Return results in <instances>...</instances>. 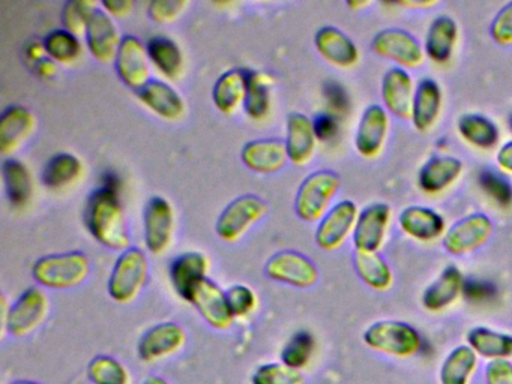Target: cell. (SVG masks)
Here are the masks:
<instances>
[{"label": "cell", "instance_id": "obj_15", "mask_svg": "<svg viewBox=\"0 0 512 384\" xmlns=\"http://www.w3.org/2000/svg\"><path fill=\"white\" fill-rule=\"evenodd\" d=\"M85 36L89 53L94 59L101 63L116 60L122 42L121 33L116 27L115 21L106 11L97 9L94 12Z\"/></svg>", "mask_w": 512, "mask_h": 384}, {"label": "cell", "instance_id": "obj_19", "mask_svg": "<svg viewBox=\"0 0 512 384\" xmlns=\"http://www.w3.org/2000/svg\"><path fill=\"white\" fill-rule=\"evenodd\" d=\"M200 315L215 329H229L233 324V314L227 302V294L215 282L203 279L194 290L191 302Z\"/></svg>", "mask_w": 512, "mask_h": 384}, {"label": "cell", "instance_id": "obj_1", "mask_svg": "<svg viewBox=\"0 0 512 384\" xmlns=\"http://www.w3.org/2000/svg\"><path fill=\"white\" fill-rule=\"evenodd\" d=\"M85 224L97 242L115 251L130 249V234L124 207L115 189L98 188L89 195L85 206Z\"/></svg>", "mask_w": 512, "mask_h": 384}, {"label": "cell", "instance_id": "obj_29", "mask_svg": "<svg viewBox=\"0 0 512 384\" xmlns=\"http://www.w3.org/2000/svg\"><path fill=\"white\" fill-rule=\"evenodd\" d=\"M442 110V89L431 78H422L415 90L413 99L412 122L419 132L433 128Z\"/></svg>", "mask_w": 512, "mask_h": 384}, {"label": "cell", "instance_id": "obj_28", "mask_svg": "<svg viewBox=\"0 0 512 384\" xmlns=\"http://www.w3.org/2000/svg\"><path fill=\"white\" fill-rule=\"evenodd\" d=\"M398 224L407 236L421 242L439 239L445 231V221L433 209L422 206L406 207L398 216Z\"/></svg>", "mask_w": 512, "mask_h": 384}, {"label": "cell", "instance_id": "obj_31", "mask_svg": "<svg viewBox=\"0 0 512 384\" xmlns=\"http://www.w3.org/2000/svg\"><path fill=\"white\" fill-rule=\"evenodd\" d=\"M457 23L448 15L434 18L425 35V53L431 60L437 63L451 59L457 44Z\"/></svg>", "mask_w": 512, "mask_h": 384}, {"label": "cell", "instance_id": "obj_56", "mask_svg": "<svg viewBox=\"0 0 512 384\" xmlns=\"http://www.w3.org/2000/svg\"><path fill=\"white\" fill-rule=\"evenodd\" d=\"M35 69H37V74L43 78L55 77L56 72H58L56 63L53 62L52 59H44L43 62H40L37 66H35Z\"/></svg>", "mask_w": 512, "mask_h": 384}, {"label": "cell", "instance_id": "obj_24", "mask_svg": "<svg viewBox=\"0 0 512 384\" xmlns=\"http://www.w3.org/2000/svg\"><path fill=\"white\" fill-rule=\"evenodd\" d=\"M208 267V258L200 252H187V254L176 258L170 266V279H172L176 293L182 299L191 302V297H193L197 285L203 279H206Z\"/></svg>", "mask_w": 512, "mask_h": 384}, {"label": "cell", "instance_id": "obj_52", "mask_svg": "<svg viewBox=\"0 0 512 384\" xmlns=\"http://www.w3.org/2000/svg\"><path fill=\"white\" fill-rule=\"evenodd\" d=\"M325 98L328 101L329 107L334 113H340V111L346 110L347 98L344 90L338 83H328L325 86Z\"/></svg>", "mask_w": 512, "mask_h": 384}, {"label": "cell", "instance_id": "obj_26", "mask_svg": "<svg viewBox=\"0 0 512 384\" xmlns=\"http://www.w3.org/2000/svg\"><path fill=\"white\" fill-rule=\"evenodd\" d=\"M463 173V162L454 156H433L419 170V188L427 194H439Z\"/></svg>", "mask_w": 512, "mask_h": 384}, {"label": "cell", "instance_id": "obj_18", "mask_svg": "<svg viewBox=\"0 0 512 384\" xmlns=\"http://www.w3.org/2000/svg\"><path fill=\"white\" fill-rule=\"evenodd\" d=\"M37 126L34 113L22 105H11L0 116V153L13 155L26 143Z\"/></svg>", "mask_w": 512, "mask_h": 384}, {"label": "cell", "instance_id": "obj_51", "mask_svg": "<svg viewBox=\"0 0 512 384\" xmlns=\"http://www.w3.org/2000/svg\"><path fill=\"white\" fill-rule=\"evenodd\" d=\"M463 294L469 300L481 302V300H487L493 297L494 287L488 284V282L467 281L464 282Z\"/></svg>", "mask_w": 512, "mask_h": 384}, {"label": "cell", "instance_id": "obj_5", "mask_svg": "<svg viewBox=\"0 0 512 384\" xmlns=\"http://www.w3.org/2000/svg\"><path fill=\"white\" fill-rule=\"evenodd\" d=\"M149 275L148 258L139 248H130L118 258L109 279V294L118 303H130L139 296Z\"/></svg>", "mask_w": 512, "mask_h": 384}, {"label": "cell", "instance_id": "obj_11", "mask_svg": "<svg viewBox=\"0 0 512 384\" xmlns=\"http://www.w3.org/2000/svg\"><path fill=\"white\" fill-rule=\"evenodd\" d=\"M115 62L119 78L131 89L140 90L149 83L151 60L148 48L136 36L127 35L122 38Z\"/></svg>", "mask_w": 512, "mask_h": 384}, {"label": "cell", "instance_id": "obj_48", "mask_svg": "<svg viewBox=\"0 0 512 384\" xmlns=\"http://www.w3.org/2000/svg\"><path fill=\"white\" fill-rule=\"evenodd\" d=\"M490 35L497 44L512 45V2L497 12L490 26Z\"/></svg>", "mask_w": 512, "mask_h": 384}, {"label": "cell", "instance_id": "obj_14", "mask_svg": "<svg viewBox=\"0 0 512 384\" xmlns=\"http://www.w3.org/2000/svg\"><path fill=\"white\" fill-rule=\"evenodd\" d=\"M49 311V299L40 288H29L17 300L16 305L11 306L5 330H10L13 335L26 336L34 332Z\"/></svg>", "mask_w": 512, "mask_h": 384}, {"label": "cell", "instance_id": "obj_38", "mask_svg": "<svg viewBox=\"0 0 512 384\" xmlns=\"http://www.w3.org/2000/svg\"><path fill=\"white\" fill-rule=\"evenodd\" d=\"M272 78L265 72H248L247 99L245 113L250 119L263 120L271 110Z\"/></svg>", "mask_w": 512, "mask_h": 384}, {"label": "cell", "instance_id": "obj_34", "mask_svg": "<svg viewBox=\"0 0 512 384\" xmlns=\"http://www.w3.org/2000/svg\"><path fill=\"white\" fill-rule=\"evenodd\" d=\"M8 200L16 209H25L34 195V182L31 173L23 162L7 159L2 168Z\"/></svg>", "mask_w": 512, "mask_h": 384}, {"label": "cell", "instance_id": "obj_6", "mask_svg": "<svg viewBox=\"0 0 512 384\" xmlns=\"http://www.w3.org/2000/svg\"><path fill=\"white\" fill-rule=\"evenodd\" d=\"M268 207L256 195H242L233 200L218 218L215 231L224 242H236L241 239L254 224L263 219Z\"/></svg>", "mask_w": 512, "mask_h": 384}, {"label": "cell", "instance_id": "obj_40", "mask_svg": "<svg viewBox=\"0 0 512 384\" xmlns=\"http://www.w3.org/2000/svg\"><path fill=\"white\" fill-rule=\"evenodd\" d=\"M47 56L55 63L73 65L82 56V44L79 38L65 29L53 30L44 39Z\"/></svg>", "mask_w": 512, "mask_h": 384}, {"label": "cell", "instance_id": "obj_17", "mask_svg": "<svg viewBox=\"0 0 512 384\" xmlns=\"http://www.w3.org/2000/svg\"><path fill=\"white\" fill-rule=\"evenodd\" d=\"M415 84L412 75L400 66L388 69L382 80V99L386 110L403 120L412 119Z\"/></svg>", "mask_w": 512, "mask_h": 384}, {"label": "cell", "instance_id": "obj_41", "mask_svg": "<svg viewBox=\"0 0 512 384\" xmlns=\"http://www.w3.org/2000/svg\"><path fill=\"white\" fill-rule=\"evenodd\" d=\"M98 9V3L89 0H71L62 11V24L64 29L76 35L77 38L86 35L89 21Z\"/></svg>", "mask_w": 512, "mask_h": 384}, {"label": "cell", "instance_id": "obj_35", "mask_svg": "<svg viewBox=\"0 0 512 384\" xmlns=\"http://www.w3.org/2000/svg\"><path fill=\"white\" fill-rule=\"evenodd\" d=\"M478 365V356L469 345H458L440 366V384H469Z\"/></svg>", "mask_w": 512, "mask_h": 384}, {"label": "cell", "instance_id": "obj_12", "mask_svg": "<svg viewBox=\"0 0 512 384\" xmlns=\"http://www.w3.org/2000/svg\"><path fill=\"white\" fill-rule=\"evenodd\" d=\"M266 275L275 281L293 285L298 288L313 287L319 279L316 264L295 251L275 254L266 264Z\"/></svg>", "mask_w": 512, "mask_h": 384}, {"label": "cell", "instance_id": "obj_2", "mask_svg": "<svg viewBox=\"0 0 512 384\" xmlns=\"http://www.w3.org/2000/svg\"><path fill=\"white\" fill-rule=\"evenodd\" d=\"M91 272V261L82 252L47 255L34 264V278L41 285L67 290L82 284Z\"/></svg>", "mask_w": 512, "mask_h": 384}, {"label": "cell", "instance_id": "obj_30", "mask_svg": "<svg viewBox=\"0 0 512 384\" xmlns=\"http://www.w3.org/2000/svg\"><path fill=\"white\" fill-rule=\"evenodd\" d=\"M247 90L248 72L232 69L218 78L212 90V101L221 113L233 114L242 104H245Z\"/></svg>", "mask_w": 512, "mask_h": 384}, {"label": "cell", "instance_id": "obj_13", "mask_svg": "<svg viewBox=\"0 0 512 384\" xmlns=\"http://www.w3.org/2000/svg\"><path fill=\"white\" fill-rule=\"evenodd\" d=\"M391 221V207L385 203H374L359 212L353 246L356 252H377L385 240L386 228Z\"/></svg>", "mask_w": 512, "mask_h": 384}, {"label": "cell", "instance_id": "obj_47", "mask_svg": "<svg viewBox=\"0 0 512 384\" xmlns=\"http://www.w3.org/2000/svg\"><path fill=\"white\" fill-rule=\"evenodd\" d=\"M187 6L185 0H155L149 5V15L157 23L169 24L178 20Z\"/></svg>", "mask_w": 512, "mask_h": 384}, {"label": "cell", "instance_id": "obj_23", "mask_svg": "<svg viewBox=\"0 0 512 384\" xmlns=\"http://www.w3.org/2000/svg\"><path fill=\"white\" fill-rule=\"evenodd\" d=\"M185 344V332L175 323H163L152 327L139 342V354L145 362H155L181 350Z\"/></svg>", "mask_w": 512, "mask_h": 384}, {"label": "cell", "instance_id": "obj_21", "mask_svg": "<svg viewBox=\"0 0 512 384\" xmlns=\"http://www.w3.org/2000/svg\"><path fill=\"white\" fill-rule=\"evenodd\" d=\"M317 137L310 117L292 113L287 117V156L295 165H307L316 152Z\"/></svg>", "mask_w": 512, "mask_h": 384}, {"label": "cell", "instance_id": "obj_25", "mask_svg": "<svg viewBox=\"0 0 512 384\" xmlns=\"http://www.w3.org/2000/svg\"><path fill=\"white\" fill-rule=\"evenodd\" d=\"M241 158L251 171L269 174L280 171L289 156L286 143L278 140H256L245 144Z\"/></svg>", "mask_w": 512, "mask_h": 384}, {"label": "cell", "instance_id": "obj_43", "mask_svg": "<svg viewBox=\"0 0 512 384\" xmlns=\"http://www.w3.org/2000/svg\"><path fill=\"white\" fill-rule=\"evenodd\" d=\"M89 375L97 384H127L128 375L124 366L112 357H97L89 366Z\"/></svg>", "mask_w": 512, "mask_h": 384}, {"label": "cell", "instance_id": "obj_46", "mask_svg": "<svg viewBox=\"0 0 512 384\" xmlns=\"http://www.w3.org/2000/svg\"><path fill=\"white\" fill-rule=\"evenodd\" d=\"M226 294L233 317H245L256 308V294L247 285H235Z\"/></svg>", "mask_w": 512, "mask_h": 384}, {"label": "cell", "instance_id": "obj_8", "mask_svg": "<svg viewBox=\"0 0 512 384\" xmlns=\"http://www.w3.org/2000/svg\"><path fill=\"white\" fill-rule=\"evenodd\" d=\"M493 222L484 213H473L455 222L443 237V246L452 255H466L487 243L493 234Z\"/></svg>", "mask_w": 512, "mask_h": 384}, {"label": "cell", "instance_id": "obj_54", "mask_svg": "<svg viewBox=\"0 0 512 384\" xmlns=\"http://www.w3.org/2000/svg\"><path fill=\"white\" fill-rule=\"evenodd\" d=\"M497 165L506 173H512V140L503 144L497 152Z\"/></svg>", "mask_w": 512, "mask_h": 384}, {"label": "cell", "instance_id": "obj_50", "mask_svg": "<svg viewBox=\"0 0 512 384\" xmlns=\"http://www.w3.org/2000/svg\"><path fill=\"white\" fill-rule=\"evenodd\" d=\"M313 123L317 140H331V138L337 134L338 125L334 114H320V116H317L316 119L313 120Z\"/></svg>", "mask_w": 512, "mask_h": 384}, {"label": "cell", "instance_id": "obj_45", "mask_svg": "<svg viewBox=\"0 0 512 384\" xmlns=\"http://www.w3.org/2000/svg\"><path fill=\"white\" fill-rule=\"evenodd\" d=\"M482 189L502 206L512 203V185L496 171L484 170L479 176Z\"/></svg>", "mask_w": 512, "mask_h": 384}, {"label": "cell", "instance_id": "obj_7", "mask_svg": "<svg viewBox=\"0 0 512 384\" xmlns=\"http://www.w3.org/2000/svg\"><path fill=\"white\" fill-rule=\"evenodd\" d=\"M146 248L155 255H163L172 246L175 233V210L170 201L154 197L143 212Z\"/></svg>", "mask_w": 512, "mask_h": 384}, {"label": "cell", "instance_id": "obj_36", "mask_svg": "<svg viewBox=\"0 0 512 384\" xmlns=\"http://www.w3.org/2000/svg\"><path fill=\"white\" fill-rule=\"evenodd\" d=\"M467 344L479 356L490 360L512 356V336L494 332L487 327H475L467 333Z\"/></svg>", "mask_w": 512, "mask_h": 384}, {"label": "cell", "instance_id": "obj_20", "mask_svg": "<svg viewBox=\"0 0 512 384\" xmlns=\"http://www.w3.org/2000/svg\"><path fill=\"white\" fill-rule=\"evenodd\" d=\"M137 98L149 111L167 122H178L184 117V99L164 81H149L145 87L137 90Z\"/></svg>", "mask_w": 512, "mask_h": 384}, {"label": "cell", "instance_id": "obj_39", "mask_svg": "<svg viewBox=\"0 0 512 384\" xmlns=\"http://www.w3.org/2000/svg\"><path fill=\"white\" fill-rule=\"evenodd\" d=\"M355 269L359 278L374 290H388L392 284V270L377 252H356Z\"/></svg>", "mask_w": 512, "mask_h": 384}, {"label": "cell", "instance_id": "obj_53", "mask_svg": "<svg viewBox=\"0 0 512 384\" xmlns=\"http://www.w3.org/2000/svg\"><path fill=\"white\" fill-rule=\"evenodd\" d=\"M101 6L110 17H127L134 8V3L131 0H104Z\"/></svg>", "mask_w": 512, "mask_h": 384}, {"label": "cell", "instance_id": "obj_22", "mask_svg": "<svg viewBox=\"0 0 512 384\" xmlns=\"http://www.w3.org/2000/svg\"><path fill=\"white\" fill-rule=\"evenodd\" d=\"M317 51L326 62L338 68H350L359 60V51L355 42L337 27L325 26L314 38Z\"/></svg>", "mask_w": 512, "mask_h": 384}, {"label": "cell", "instance_id": "obj_32", "mask_svg": "<svg viewBox=\"0 0 512 384\" xmlns=\"http://www.w3.org/2000/svg\"><path fill=\"white\" fill-rule=\"evenodd\" d=\"M149 60L154 68L167 80L176 81L184 74V54L173 39L154 36L149 39Z\"/></svg>", "mask_w": 512, "mask_h": 384}, {"label": "cell", "instance_id": "obj_57", "mask_svg": "<svg viewBox=\"0 0 512 384\" xmlns=\"http://www.w3.org/2000/svg\"><path fill=\"white\" fill-rule=\"evenodd\" d=\"M146 384H169V383H167V381H164L163 378L154 377V378H149V380L146 381Z\"/></svg>", "mask_w": 512, "mask_h": 384}, {"label": "cell", "instance_id": "obj_58", "mask_svg": "<svg viewBox=\"0 0 512 384\" xmlns=\"http://www.w3.org/2000/svg\"><path fill=\"white\" fill-rule=\"evenodd\" d=\"M16 384H35V383H16Z\"/></svg>", "mask_w": 512, "mask_h": 384}, {"label": "cell", "instance_id": "obj_16", "mask_svg": "<svg viewBox=\"0 0 512 384\" xmlns=\"http://www.w3.org/2000/svg\"><path fill=\"white\" fill-rule=\"evenodd\" d=\"M389 131L388 111L382 105L365 108L355 135V147L364 158H376L385 146Z\"/></svg>", "mask_w": 512, "mask_h": 384}, {"label": "cell", "instance_id": "obj_42", "mask_svg": "<svg viewBox=\"0 0 512 384\" xmlns=\"http://www.w3.org/2000/svg\"><path fill=\"white\" fill-rule=\"evenodd\" d=\"M314 351V338L310 333L302 332L295 333L292 338L284 345L281 359L283 363L289 368L299 369L304 368L310 362L311 356Z\"/></svg>", "mask_w": 512, "mask_h": 384}, {"label": "cell", "instance_id": "obj_9", "mask_svg": "<svg viewBox=\"0 0 512 384\" xmlns=\"http://www.w3.org/2000/svg\"><path fill=\"white\" fill-rule=\"evenodd\" d=\"M374 53L394 60L400 68H415L424 62L425 50L412 33L403 29L380 30L371 42Z\"/></svg>", "mask_w": 512, "mask_h": 384}, {"label": "cell", "instance_id": "obj_44", "mask_svg": "<svg viewBox=\"0 0 512 384\" xmlns=\"http://www.w3.org/2000/svg\"><path fill=\"white\" fill-rule=\"evenodd\" d=\"M253 384H302L304 377L286 365L260 366L251 378Z\"/></svg>", "mask_w": 512, "mask_h": 384}, {"label": "cell", "instance_id": "obj_27", "mask_svg": "<svg viewBox=\"0 0 512 384\" xmlns=\"http://www.w3.org/2000/svg\"><path fill=\"white\" fill-rule=\"evenodd\" d=\"M464 278L460 269L448 266L442 270L439 278L431 282L422 293V305L431 312L442 311L463 294Z\"/></svg>", "mask_w": 512, "mask_h": 384}, {"label": "cell", "instance_id": "obj_37", "mask_svg": "<svg viewBox=\"0 0 512 384\" xmlns=\"http://www.w3.org/2000/svg\"><path fill=\"white\" fill-rule=\"evenodd\" d=\"M457 129L467 143L479 149H491L499 141L496 123L481 114H463L458 119Z\"/></svg>", "mask_w": 512, "mask_h": 384}, {"label": "cell", "instance_id": "obj_10", "mask_svg": "<svg viewBox=\"0 0 512 384\" xmlns=\"http://www.w3.org/2000/svg\"><path fill=\"white\" fill-rule=\"evenodd\" d=\"M358 216V207L353 201L343 200L332 206L317 227V245L323 251L340 248L346 242L347 236L355 230Z\"/></svg>", "mask_w": 512, "mask_h": 384}, {"label": "cell", "instance_id": "obj_3", "mask_svg": "<svg viewBox=\"0 0 512 384\" xmlns=\"http://www.w3.org/2000/svg\"><path fill=\"white\" fill-rule=\"evenodd\" d=\"M340 186V176L334 171L320 170L310 174L296 194L295 209L299 218L307 222L322 221Z\"/></svg>", "mask_w": 512, "mask_h": 384}, {"label": "cell", "instance_id": "obj_55", "mask_svg": "<svg viewBox=\"0 0 512 384\" xmlns=\"http://www.w3.org/2000/svg\"><path fill=\"white\" fill-rule=\"evenodd\" d=\"M46 45L41 41H34L26 48V56H28L29 62H34L35 65L43 62L44 56H46Z\"/></svg>", "mask_w": 512, "mask_h": 384}, {"label": "cell", "instance_id": "obj_4", "mask_svg": "<svg viewBox=\"0 0 512 384\" xmlns=\"http://www.w3.org/2000/svg\"><path fill=\"white\" fill-rule=\"evenodd\" d=\"M362 338L373 350L395 357L415 356L422 347L418 330L404 321H377L365 330Z\"/></svg>", "mask_w": 512, "mask_h": 384}, {"label": "cell", "instance_id": "obj_33", "mask_svg": "<svg viewBox=\"0 0 512 384\" xmlns=\"http://www.w3.org/2000/svg\"><path fill=\"white\" fill-rule=\"evenodd\" d=\"M83 176V164L76 155L58 153L47 162L43 183L50 191H64L76 185Z\"/></svg>", "mask_w": 512, "mask_h": 384}, {"label": "cell", "instance_id": "obj_49", "mask_svg": "<svg viewBox=\"0 0 512 384\" xmlns=\"http://www.w3.org/2000/svg\"><path fill=\"white\" fill-rule=\"evenodd\" d=\"M487 384H512V363L506 359L490 360L485 366Z\"/></svg>", "mask_w": 512, "mask_h": 384}]
</instances>
